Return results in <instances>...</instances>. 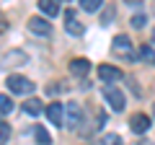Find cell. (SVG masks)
<instances>
[{"label":"cell","instance_id":"22","mask_svg":"<svg viewBox=\"0 0 155 145\" xmlns=\"http://www.w3.org/2000/svg\"><path fill=\"white\" fill-rule=\"evenodd\" d=\"M5 29H8V26H5V16H3V13H0V34L5 31Z\"/></svg>","mask_w":155,"mask_h":145},{"label":"cell","instance_id":"6","mask_svg":"<svg viewBox=\"0 0 155 145\" xmlns=\"http://www.w3.org/2000/svg\"><path fill=\"white\" fill-rule=\"evenodd\" d=\"M28 29H31L34 34H39V36H49L52 34V23L47 21V18H39V16L28 18Z\"/></svg>","mask_w":155,"mask_h":145},{"label":"cell","instance_id":"2","mask_svg":"<svg viewBox=\"0 0 155 145\" xmlns=\"http://www.w3.org/2000/svg\"><path fill=\"white\" fill-rule=\"evenodd\" d=\"M8 88H11V93H31L34 91V83L28 78H23V75H8Z\"/></svg>","mask_w":155,"mask_h":145},{"label":"cell","instance_id":"9","mask_svg":"<svg viewBox=\"0 0 155 145\" xmlns=\"http://www.w3.org/2000/svg\"><path fill=\"white\" fill-rule=\"evenodd\" d=\"M65 29H67V34H72V36H83V31H85V26L75 18V13H72V11L65 13Z\"/></svg>","mask_w":155,"mask_h":145},{"label":"cell","instance_id":"21","mask_svg":"<svg viewBox=\"0 0 155 145\" xmlns=\"http://www.w3.org/2000/svg\"><path fill=\"white\" fill-rule=\"evenodd\" d=\"M114 16H116V11H114V8H106V11L101 13V23H109Z\"/></svg>","mask_w":155,"mask_h":145},{"label":"cell","instance_id":"12","mask_svg":"<svg viewBox=\"0 0 155 145\" xmlns=\"http://www.w3.org/2000/svg\"><path fill=\"white\" fill-rule=\"evenodd\" d=\"M23 112H26L28 117H36V114H41V101H39V99H28L26 104H23Z\"/></svg>","mask_w":155,"mask_h":145},{"label":"cell","instance_id":"17","mask_svg":"<svg viewBox=\"0 0 155 145\" xmlns=\"http://www.w3.org/2000/svg\"><path fill=\"white\" fill-rule=\"evenodd\" d=\"M8 137H11V124H5L3 119H0V145H5Z\"/></svg>","mask_w":155,"mask_h":145},{"label":"cell","instance_id":"20","mask_svg":"<svg viewBox=\"0 0 155 145\" xmlns=\"http://www.w3.org/2000/svg\"><path fill=\"white\" fill-rule=\"evenodd\" d=\"M60 91H65V83H49V86H47V93H49V96L60 93Z\"/></svg>","mask_w":155,"mask_h":145},{"label":"cell","instance_id":"23","mask_svg":"<svg viewBox=\"0 0 155 145\" xmlns=\"http://www.w3.org/2000/svg\"><path fill=\"white\" fill-rule=\"evenodd\" d=\"M124 3H129V5H140L142 0H124Z\"/></svg>","mask_w":155,"mask_h":145},{"label":"cell","instance_id":"14","mask_svg":"<svg viewBox=\"0 0 155 145\" xmlns=\"http://www.w3.org/2000/svg\"><path fill=\"white\" fill-rule=\"evenodd\" d=\"M34 137H36L39 145H52V137H49V132L44 127H34Z\"/></svg>","mask_w":155,"mask_h":145},{"label":"cell","instance_id":"10","mask_svg":"<svg viewBox=\"0 0 155 145\" xmlns=\"http://www.w3.org/2000/svg\"><path fill=\"white\" fill-rule=\"evenodd\" d=\"M88 70H91V62L83 60V57H78V60L70 62V72L75 75V78H85V75H88Z\"/></svg>","mask_w":155,"mask_h":145},{"label":"cell","instance_id":"18","mask_svg":"<svg viewBox=\"0 0 155 145\" xmlns=\"http://www.w3.org/2000/svg\"><path fill=\"white\" fill-rule=\"evenodd\" d=\"M129 23H132V26H134V29H142V26H145V23H147V18H145V16H142V13H137V16H132V21H129Z\"/></svg>","mask_w":155,"mask_h":145},{"label":"cell","instance_id":"7","mask_svg":"<svg viewBox=\"0 0 155 145\" xmlns=\"http://www.w3.org/2000/svg\"><path fill=\"white\" fill-rule=\"evenodd\" d=\"M129 130H132L134 135H145L150 130V117L147 114H134V117L129 119Z\"/></svg>","mask_w":155,"mask_h":145},{"label":"cell","instance_id":"1","mask_svg":"<svg viewBox=\"0 0 155 145\" xmlns=\"http://www.w3.org/2000/svg\"><path fill=\"white\" fill-rule=\"evenodd\" d=\"M114 55L119 60H134V49H132V42H129L127 34L114 36Z\"/></svg>","mask_w":155,"mask_h":145},{"label":"cell","instance_id":"16","mask_svg":"<svg viewBox=\"0 0 155 145\" xmlns=\"http://www.w3.org/2000/svg\"><path fill=\"white\" fill-rule=\"evenodd\" d=\"M101 5H104V0H80V8H83V11H88V13L98 11Z\"/></svg>","mask_w":155,"mask_h":145},{"label":"cell","instance_id":"19","mask_svg":"<svg viewBox=\"0 0 155 145\" xmlns=\"http://www.w3.org/2000/svg\"><path fill=\"white\" fill-rule=\"evenodd\" d=\"M104 145H122L119 135H104Z\"/></svg>","mask_w":155,"mask_h":145},{"label":"cell","instance_id":"5","mask_svg":"<svg viewBox=\"0 0 155 145\" xmlns=\"http://www.w3.org/2000/svg\"><path fill=\"white\" fill-rule=\"evenodd\" d=\"M47 117H49L52 124H65V104H60V101H52L49 106H47Z\"/></svg>","mask_w":155,"mask_h":145},{"label":"cell","instance_id":"24","mask_svg":"<svg viewBox=\"0 0 155 145\" xmlns=\"http://www.w3.org/2000/svg\"><path fill=\"white\" fill-rule=\"evenodd\" d=\"M153 42H155V29H153Z\"/></svg>","mask_w":155,"mask_h":145},{"label":"cell","instance_id":"4","mask_svg":"<svg viewBox=\"0 0 155 145\" xmlns=\"http://www.w3.org/2000/svg\"><path fill=\"white\" fill-rule=\"evenodd\" d=\"M80 122H83L80 104H65V124L72 130V127H80Z\"/></svg>","mask_w":155,"mask_h":145},{"label":"cell","instance_id":"13","mask_svg":"<svg viewBox=\"0 0 155 145\" xmlns=\"http://www.w3.org/2000/svg\"><path fill=\"white\" fill-rule=\"evenodd\" d=\"M137 57H140V60H145V62H150V65H155V49H153L150 44H142V47H140Z\"/></svg>","mask_w":155,"mask_h":145},{"label":"cell","instance_id":"8","mask_svg":"<svg viewBox=\"0 0 155 145\" xmlns=\"http://www.w3.org/2000/svg\"><path fill=\"white\" fill-rule=\"evenodd\" d=\"M122 75L124 72L119 70V67H114V65H98V78L106 80V83H116Z\"/></svg>","mask_w":155,"mask_h":145},{"label":"cell","instance_id":"15","mask_svg":"<svg viewBox=\"0 0 155 145\" xmlns=\"http://www.w3.org/2000/svg\"><path fill=\"white\" fill-rule=\"evenodd\" d=\"M11 112H13V99L0 93V114H11Z\"/></svg>","mask_w":155,"mask_h":145},{"label":"cell","instance_id":"3","mask_svg":"<svg viewBox=\"0 0 155 145\" xmlns=\"http://www.w3.org/2000/svg\"><path fill=\"white\" fill-rule=\"evenodd\" d=\"M104 99L111 104L114 112H122L124 109V96H122V91L116 88V86H104Z\"/></svg>","mask_w":155,"mask_h":145},{"label":"cell","instance_id":"25","mask_svg":"<svg viewBox=\"0 0 155 145\" xmlns=\"http://www.w3.org/2000/svg\"><path fill=\"white\" fill-rule=\"evenodd\" d=\"M153 112H155V106H153Z\"/></svg>","mask_w":155,"mask_h":145},{"label":"cell","instance_id":"11","mask_svg":"<svg viewBox=\"0 0 155 145\" xmlns=\"http://www.w3.org/2000/svg\"><path fill=\"white\" fill-rule=\"evenodd\" d=\"M39 11H41V13H47V16H52V18H54L57 13L62 11V8H60V0H39Z\"/></svg>","mask_w":155,"mask_h":145}]
</instances>
